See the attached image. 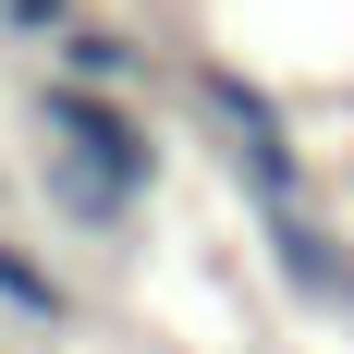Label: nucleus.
I'll return each instance as SVG.
<instances>
[{"mask_svg":"<svg viewBox=\"0 0 354 354\" xmlns=\"http://www.w3.org/2000/svg\"><path fill=\"white\" fill-rule=\"evenodd\" d=\"M86 0H0V49H62Z\"/></svg>","mask_w":354,"mask_h":354,"instance_id":"nucleus-6","label":"nucleus"},{"mask_svg":"<svg viewBox=\"0 0 354 354\" xmlns=\"http://www.w3.org/2000/svg\"><path fill=\"white\" fill-rule=\"evenodd\" d=\"M25 122H37V159H49V208H62V232H135L147 196L171 183V135H159L147 98L37 73V86H25Z\"/></svg>","mask_w":354,"mask_h":354,"instance_id":"nucleus-1","label":"nucleus"},{"mask_svg":"<svg viewBox=\"0 0 354 354\" xmlns=\"http://www.w3.org/2000/svg\"><path fill=\"white\" fill-rule=\"evenodd\" d=\"M0 330H37V342H73L86 330V281L49 245H25V232H0Z\"/></svg>","mask_w":354,"mask_h":354,"instance_id":"nucleus-5","label":"nucleus"},{"mask_svg":"<svg viewBox=\"0 0 354 354\" xmlns=\"http://www.w3.org/2000/svg\"><path fill=\"white\" fill-rule=\"evenodd\" d=\"M49 73H73V86H110V98H147V86L171 73V49H159L147 25H122V12H98V0H86V12H73V37L49 49Z\"/></svg>","mask_w":354,"mask_h":354,"instance_id":"nucleus-4","label":"nucleus"},{"mask_svg":"<svg viewBox=\"0 0 354 354\" xmlns=\"http://www.w3.org/2000/svg\"><path fill=\"white\" fill-rule=\"evenodd\" d=\"M171 86H183V110L208 122L220 171H232V196H245V220H257V208H306V196H318L306 147H293V110L269 98V86H257L245 62H208V49H196V62H183Z\"/></svg>","mask_w":354,"mask_h":354,"instance_id":"nucleus-2","label":"nucleus"},{"mask_svg":"<svg viewBox=\"0 0 354 354\" xmlns=\"http://www.w3.org/2000/svg\"><path fill=\"white\" fill-rule=\"evenodd\" d=\"M257 245H269V269H281V293L306 318H354V232L318 196L306 208H257Z\"/></svg>","mask_w":354,"mask_h":354,"instance_id":"nucleus-3","label":"nucleus"}]
</instances>
